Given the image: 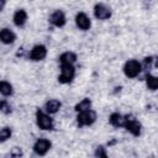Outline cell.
I'll list each match as a JSON object with an SVG mask.
<instances>
[{"label":"cell","instance_id":"6da1fadb","mask_svg":"<svg viewBox=\"0 0 158 158\" xmlns=\"http://www.w3.org/2000/svg\"><path fill=\"white\" fill-rule=\"evenodd\" d=\"M36 123H37L38 128H41L43 131H51L54 127L53 118L49 116L48 112L42 111V110L36 111Z\"/></svg>","mask_w":158,"mask_h":158},{"label":"cell","instance_id":"7a4b0ae2","mask_svg":"<svg viewBox=\"0 0 158 158\" xmlns=\"http://www.w3.org/2000/svg\"><path fill=\"white\" fill-rule=\"evenodd\" d=\"M95 121H96V112L91 109L78 112V115H77V125L79 127L91 126Z\"/></svg>","mask_w":158,"mask_h":158},{"label":"cell","instance_id":"3957f363","mask_svg":"<svg viewBox=\"0 0 158 158\" xmlns=\"http://www.w3.org/2000/svg\"><path fill=\"white\" fill-rule=\"evenodd\" d=\"M142 70V64L136 59H128L123 65V74L127 78H137Z\"/></svg>","mask_w":158,"mask_h":158},{"label":"cell","instance_id":"277c9868","mask_svg":"<svg viewBox=\"0 0 158 158\" xmlns=\"http://www.w3.org/2000/svg\"><path fill=\"white\" fill-rule=\"evenodd\" d=\"M123 127L135 137H138L142 131V125L132 115H125V126Z\"/></svg>","mask_w":158,"mask_h":158},{"label":"cell","instance_id":"5b68a950","mask_svg":"<svg viewBox=\"0 0 158 158\" xmlns=\"http://www.w3.org/2000/svg\"><path fill=\"white\" fill-rule=\"evenodd\" d=\"M75 77L74 65H60V74L58 77V81L60 84H69L73 81Z\"/></svg>","mask_w":158,"mask_h":158},{"label":"cell","instance_id":"8992f818","mask_svg":"<svg viewBox=\"0 0 158 158\" xmlns=\"http://www.w3.org/2000/svg\"><path fill=\"white\" fill-rule=\"evenodd\" d=\"M47 56V47L44 44H36L32 47V49L28 53V58L33 62L43 60Z\"/></svg>","mask_w":158,"mask_h":158},{"label":"cell","instance_id":"52a82bcc","mask_svg":"<svg viewBox=\"0 0 158 158\" xmlns=\"http://www.w3.org/2000/svg\"><path fill=\"white\" fill-rule=\"evenodd\" d=\"M52 147V142L47 138H40L35 142L33 144V152L37 154V156H46L48 153V151L51 149Z\"/></svg>","mask_w":158,"mask_h":158},{"label":"cell","instance_id":"ba28073f","mask_svg":"<svg viewBox=\"0 0 158 158\" xmlns=\"http://www.w3.org/2000/svg\"><path fill=\"white\" fill-rule=\"evenodd\" d=\"M94 16L98 20H109L111 17V9L102 2H99L94 6Z\"/></svg>","mask_w":158,"mask_h":158},{"label":"cell","instance_id":"9c48e42d","mask_svg":"<svg viewBox=\"0 0 158 158\" xmlns=\"http://www.w3.org/2000/svg\"><path fill=\"white\" fill-rule=\"evenodd\" d=\"M75 25L81 31H88L91 26V20L85 12H78L75 15Z\"/></svg>","mask_w":158,"mask_h":158},{"label":"cell","instance_id":"30bf717a","mask_svg":"<svg viewBox=\"0 0 158 158\" xmlns=\"http://www.w3.org/2000/svg\"><path fill=\"white\" fill-rule=\"evenodd\" d=\"M49 22L54 26V27H63L67 23V19H65V14L62 10H54L51 16H49Z\"/></svg>","mask_w":158,"mask_h":158},{"label":"cell","instance_id":"8fae6325","mask_svg":"<svg viewBox=\"0 0 158 158\" xmlns=\"http://www.w3.org/2000/svg\"><path fill=\"white\" fill-rule=\"evenodd\" d=\"M12 21L15 23V26L17 27H23L25 23L27 22V12L25 9H19L14 12V16H12Z\"/></svg>","mask_w":158,"mask_h":158},{"label":"cell","instance_id":"7c38bea8","mask_svg":"<svg viewBox=\"0 0 158 158\" xmlns=\"http://www.w3.org/2000/svg\"><path fill=\"white\" fill-rule=\"evenodd\" d=\"M58 60H59L60 65H74V63L77 62V54L74 52L67 51L59 56Z\"/></svg>","mask_w":158,"mask_h":158},{"label":"cell","instance_id":"4fadbf2b","mask_svg":"<svg viewBox=\"0 0 158 158\" xmlns=\"http://www.w3.org/2000/svg\"><path fill=\"white\" fill-rule=\"evenodd\" d=\"M0 40L4 44H12L16 41V35L14 31H11L7 27H4L0 31Z\"/></svg>","mask_w":158,"mask_h":158},{"label":"cell","instance_id":"5bb4252c","mask_svg":"<svg viewBox=\"0 0 158 158\" xmlns=\"http://www.w3.org/2000/svg\"><path fill=\"white\" fill-rule=\"evenodd\" d=\"M60 106H62V102H60L59 100H57V99H51V100H48V101L44 104V111L48 112L49 115H53V114H57V112L59 111Z\"/></svg>","mask_w":158,"mask_h":158},{"label":"cell","instance_id":"9a60e30c","mask_svg":"<svg viewBox=\"0 0 158 158\" xmlns=\"http://www.w3.org/2000/svg\"><path fill=\"white\" fill-rule=\"evenodd\" d=\"M109 122H110L111 126H114L116 128L123 127L125 126V116L121 115L120 112H112L109 116Z\"/></svg>","mask_w":158,"mask_h":158},{"label":"cell","instance_id":"2e32d148","mask_svg":"<svg viewBox=\"0 0 158 158\" xmlns=\"http://www.w3.org/2000/svg\"><path fill=\"white\" fill-rule=\"evenodd\" d=\"M89 109H91V100H90L89 98L81 99V100L75 105V107H74V110H75L77 114H78V112H81V111H85V110H89Z\"/></svg>","mask_w":158,"mask_h":158},{"label":"cell","instance_id":"e0dca14e","mask_svg":"<svg viewBox=\"0 0 158 158\" xmlns=\"http://www.w3.org/2000/svg\"><path fill=\"white\" fill-rule=\"evenodd\" d=\"M0 93H1L2 96H11L14 94V86L6 80H1V83H0Z\"/></svg>","mask_w":158,"mask_h":158},{"label":"cell","instance_id":"ac0fdd59","mask_svg":"<svg viewBox=\"0 0 158 158\" xmlns=\"http://www.w3.org/2000/svg\"><path fill=\"white\" fill-rule=\"evenodd\" d=\"M144 79H146V85L149 90H158V77L147 74Z\"/></svg>","mask_w":158,"mask_h":158},{"label":"cell","instance_id":"d6986e66","mask_svg":"<svg viewBox=\"0 0 158 158\" xmlns=\"http://www.w3.org/2000/svg\"><path fill=\"white\" fill-rule=\"evenodd\" d=\"M11 135H12V131H11L10 127H2V128L0 130V142H1V143L6 142V141L11 137Z\"/></svg>","mask_w":158,"mask_h":158},{"label":"cell","instance_id":"ffe728a7","mask_svg":"<svg viewBox=\"0 0 158 158\" xmlns=\"http://www.w3.org/2000/svg\"><path fill=\"white\" fill-rule=\"evenodd\" d=\"M0 110H1V112L5 114V115H9V114L12 112V107H11L10 102H7L5 99H2V100L0 101Z\"/></svg>","mask_w":158,"mask_h":158},{"label":"cell","instance_id":"44dd1931","mask_svg":"<svg viewBox=\"0 0 158 158\" xmlns=\"http://www.w3.org/2000/svg\"><path fill=\"white\" fill-rule=\"evenodd\" d=\"M95 157H102V158H106L107 157V152H106V148L104 146H98L95 148V152H94Z\"/></svg>","mask_w":158,"mask_h":158},{"label":"cell","instance_id":"7402d4cb","mask_svg":"<svg viewBox=\"0 0 158 158\" xmlns=\"http://www.w3.org/2000/svg\"><path fill=\"white\" fill-rule=\"evenodd\" d=\"M143 67L144 69H151L153 67V57H146L143 59Z\"/></svg>","mask_w":158,"mask_h":158},{"label":"cell","instance_id":"603a6c76","mask_svg":"<svg viewBox=\"0 0 158 158\" xmlns=\"http://www.w3.org/2000/svg\"><path fill=\"white\" fill-rule=\"evenodd\" d=\"M10 156H11V157H22L23 153H22V151H21L19 147H15V148L10 152Z\"/></svg>","mask_w":158,"mask_h":158},{"label":"cell","instance_id":"cb8c5ba5","mask_svg":"<svg viewBox=\"0 0 158 158\" xmlns=\"http://www.w3.org/2000/svg\"><path fill=\"white\" fill-rule=\"evenodd\" d=\"M153 67L158 68V57H153Z\"/></svg>","mask_w":158,"mask_h":158},{"label":"cell","instance_id":"d4e9b609","mask_svg":"<svg viewBox=\"0 0 158 158\" xmlns=\"http://www.w3.org/2000/svg\"><path fill=\"white\" fill-rule=\"evenodd\" d=\"M1 1V6H0V10L2 11L4 10V7H5V4H6V0H0Z\"/></svg>","mask_w":158,"mask_h":158}]
</instances>
